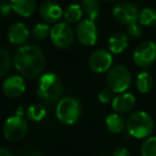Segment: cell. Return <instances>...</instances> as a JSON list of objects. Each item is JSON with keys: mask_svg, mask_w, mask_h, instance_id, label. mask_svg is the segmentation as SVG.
Listing matches in <instances>:
<instances>
[{"mask_svg": "<svg viewBox=\"0 0 156 156\" xmlns=\"http://www.w3.org/2000/svg\"><path fill=\"white\" fill-rule=\"evenodd\" d=\"M13 64L23 77L34 79L44 71L45 56L37 46L23 45L14 55Z\"/></svg>", "mask_w": 156, "mask_h": 156, "instance_id": "1", "label": "cell"}, {"mask_svg": "<svg viewBox=\"0 0 156 156\" xmlns=\"http://www.w3.org/2000/svg\"><path fill=\"white\" fill-rule=\"evenodd\" d=\"M63 93V86L60 78L54 73H45L40 76L37 96L46 103H55L60 100Z\"/></svg>", "mask_w": 156, "mask_h": 156, "instance_id": "2", "label": "cell"}, {"mask_svg": "<svg viewBox=\"0 0 156 156\" xmlns=\"http://www.w3.org/2000/svg\"><path fill=\"white\" fill-rule=\"evenodd\" d=\"M126 128L130 136L135 138H147L154 129L151 115L144 111H135L126 122Z\"/></svg>", "mask_w": 156, "mask_h": 156, "instance_id": "3", "label": "cell"}, {"mask_svg": "<svg viewBox=\"0 0 156 156\" xmlns=\"http://www.w3.org/2000/svg\"><path fill=\"white\" fill-rule=\"evenodd\" d=\"M81 115L79 101L74 98H63L57 104L56 115L62 123L71 125L78 121Z\"/></svg>", "mask_w": 156, "mask_h": 156, "instance_id": "4", "label": "cell"}, {"mask_svg": "<svg viewBox=\"0 0 156 156\" xmlns=\"http://www.w3.org/2000/svg\"><path fill=\"white\" fill-rule=\"evenodd\" d=\"M107 83L115 93H124L132 83V76L124 65L112 66L107 73Z\"/></svg>", "mask_w": 156, "mask_h": 156, "instance_id": "5", "label": "cell"}, {"mask_svg": "<svg viewBox=\"0 0 156 156\" xmlns=\"http://www.w3.org/2000/svg\"><path fill=\"white\" fill-rule=\"evenodd\" d=\"M75 32L67 23H58L54 25L50 31V40L56 47L65 49L73 44Z\"/></svg>", "mask_w": 156, "mask_h": 156, "instance_id": "6", "label": "cell"}, {"mask_svg": "<svg viewBox=\"0 0 156 156\" xmlns=\"http://www.w3.org/2000/svg\"><path fill=\"white\" fill-rule=\"evenodd\" d=\"M134 62L141 69L151 66L156 60V44L151 41L141 42L133 54Z\"/></svg>", "mask_w": 156, "mask_h": 156, "instance_id": "7", "label": "cell"}, {"mask_svg": "<svg viewBox=\"0 0 156 156\" xmlns=\"http://www.w3.org/2000/svg\"><path fill=\"white\" fill-rule=\"evenodd\" d=\"M27 122L22 115H13L7 119L3 125V135L9 141H18L27 133Z\"/></svg>", "mask_w": 156, "mask_h": 156, "instance_id": "8", "label": "cell"}, {"mask_svg": "<svg viewBox=\"0 0 156 156\" xmlns=\"http://www.w3.org/2000/svg\"><path fill=\"white\" fill-rule=\"evenodd\" d=\"M75 34L79 43L85 46H93L98 41V33L95 26V22L89 20H83L78 23L76 27Z\"/></svg>", "mask_w": 156, "mask_h": 156, "instance_id": "9", "label": "cell"}, {"mask_svg": "<svg viewBox=\"0 0 156 156\" xmlns=\"http://www.w3.org/2000/svg\"><path fill=\"white\" fill-rule=\"evenodd\" d=\"M139 9L132 2H120L113 8L112 15L115 22L121 25H126L138 20Z\"/></svg>", "mask_w": 156, "mask_h": 156, "instance_id": "10", "label": "cell"}, {"mask_svg": "<svg viewBox=\"0 0 156 156\" xmlns=\"http://www.w3.org/2000/svg\"><path fill=\"white\" fill-rule=\"evenodd\" d=\"M112 65L111 52L105 49H98L91 54L89 58V66L95 73L108 72Z\"/></svg>", "mask_w": 156, "mask_h": 156, "instance_id": "11", "label": "cell"}, {"mask_svg": "<svg viewBox=\"0 0 156 156\" xmlns=\"http://www.w3.org/2000/svg\"><path fill=\"white\" fill-rule=\"evenodd\" d=\"M25 90H26V83L23 76H10L3 81L2 91L5 95L10 98H20L24 94Z\"/></svg>", "mask_w": 156, "mask_h": 156, "instance_id": "12", "label": "cell"}, {"mask_svg": "<svg viewBox=\"0 0 156 156\" xmlns=\"http://www.w3.org/2000/svg\"><path fill=\"white\" fill-rule=\"evenodd\" d=\"M39 13L44 22L49 23V24H52V23L58 24L64 12L62 11L60 5H58L55 1H51V0H48L41 5Z\"/></svg>", "mask_w": 156, "mask_h": 156, "instance_id": "13", "label": "cell"}, {"mask_svg": "<svg viewBox=\"0 0 156 156\" xmlns=\"http://www.w3.org/2000/svg\"><path fill=\"white\" fill-rule=\"evenodd\" d=\"M29 29L23 23H15L8 30V37L14 45H24L29 39Z\"/></svg>", "mask_w": 156, "mask_h": 156, "instance_id": "14", "label": "cell"}, {"mask_svg": "<svg viewBox=\"0 0 156 156\" xmlns=\"http://www.w3.org/2000/svg\"><path fill=\"white\" fill-rule=\"evenodd\" d=\"M111 103H112V109L117 113L127 112L135 106L136 98L134 96V94L124 92L115 96Z\"/></svg>", "mask_w": 156, "mask_h": 156, "instance_id": "15", "label": "cell"}, {"mask_svg": "<svg viewBox=\"0 0 156 156\" xmlns=\"http://www.w3.org/2000/svg\"><path fill=\"white\" fill-rule=\"evenodd\" d=\"M13 11L22 17H30L35 11V0H10Z\"/></svg>", "mask_w": 156, "mask_h": 156, "instance_id": "16", "label": "cell"}, {"mask_svg": "<svg viewBox=\"0 0 156 156\" xmlns=\"http://www.w3.org/2000/svg\"><path fill=\"white\" fill-rule=\"evenodd\" d=\"M128 46V37L124 33H115L109 39L108 47L111 54H121L127 48Z\"/></svg>", "mask_w": 156, "mask_h": 156, "instance_id": "17", "label": "cell"}, {"mask_svg": "<svg viewBox=\"0 0 156 156\" xmlns=\"http://www.w3.org/2000/svg\"><path fill=\"white\" fill-rule=\"evenodd\" d=\"M106 126L109 132L113 134H120L126 127V123L119 113H112L106 118Z\"/></svg>", "mask_w": 156, "mask_h": 156, "instance_id": "18", "label": "cell"}, {"mask_svg": "<svg viewBox=\"0 0 156 156\" xmlns=\"http://www.w3.org/2000/svg\"><path fill=\"white\" fill-rule=\"evenodd\" d=\"M154 85L153 77L147 72H141L136 78V87L140 93H147L152 90Z\"/></svg>", "mask_w": 156, "mask_h": 156, "instance_id": "19", "label": "cell"}, {"mask_svg": "<svg viewBox=\"0 0 156 156\" xmlns=\"http://www.w3.org/2000/svg\"><path fill=\"white\" fill-rule=\"evenodd\" d=\"M83 14V7L76 3H72L65 9L64 13H63V17L65 20V23L67 24H74L77 23L81 20Z\"/></svg>", "mask_w": 156, "mask_h": 156, "instance_id": "20", "label": "cell"}, {"mask_svg": "<svg viewBox=\"0 0 156 156\" xmlns=\"http://www.w3.org/2000/svg\"><path fill=\"white\" fill-rule=\"evenodd\" d=\"M83 13H86L89 17V20L95 22L100 16L101 5L98 0H83L81 1Z\"/></svg>", "mask_w": 156, "mask_h": 156, "instance_id": "21", "label": "cell"}, {"mask_svg": "<svg viewBox=\"0 0 156 156\" xmlns=\"http://www.w3.org/2000/svg\"><path fill=\"white\" fill-rule=\"evenodd\" d=\"M137 20L141 26H154V25H156V10L151 9V8H144L139 12Z\"/></svg>", "mask_w": 156, "mask_h": 156, "instance_id": "22", "label": "cell"}, {"mask_svg": "<svg viewBox=\"0 0 156 156\" xmlns=\"http://www.w3.org/2000/svg\"><path fill=\"white\" fill-rule=\"evenodd\" d=\"M26 115L31 121H42L46 117V110L41 105H31L26 111Z\"/></svg>", "mask_w": 156, "mask_h": 156, "instance_id": "23", "label": "cell"}, {"mask_svg": "<svg viewBox=\"0 0 156 156\" xmlns=\"http://www.w3.org/2000/svg\"><path fill=\"white\" fill-rule=\"evenodd\" d=\"M11 56L5 48L0 49V76L3 77L10 72L11 69Z\"/></svg>", "mask_w": 156, "mask_h": 156, "instance_id": "24", "label": "cell"}, {"mask_svg": "<svg viewBox=\"0 0 156 156\" xmlns=\"http://www.w3.org/2000/svg\"><path fill=\"white\" fill-rule=\"evenodd\" d=\"M142 156H156V137H149L141 145Z\"/></svg>", "mask_w": 156, "mask_h": 156, "instance_id": "25", "label": "cell"}, {"mask_svg": "<svg viewBox=\"0 0 156 156\" xmlns=\"http://www.w3.org/2000/svg\"><path fill=\"white\" fill-rule=\"evenodd\" d=\"M50 31H51V29H50V27L48 26L47 24H42V23H40V24H37V26L33 28L32 33L35 39L43 40V39H46L48 35H50Z\"/></svg>", "mask_w": 156, "mask_h": 156, "instance_id": "26", "label": "cell"}, {"mask_svg": "<svg viewBox=\"0 0 156 156\" xmlns=\"http://www.w3.org/2000/svg\"><path fill=\"white\" fill-rule=\"evenodd\" d=\"M126 31H127V34L129 35L130 37H133V39H138V37H140L141 34H142V26L139 24L138 20H136V22H133L127 25Z\"/></svg>", "mask_w": 156, "mask_h": 156, "instance_id": "27", "label": "cell"}, {"mask_svg": "<svg viewBox=\"0 0 156 156\" xmlns=\"http://www.w3.org/2000/svg\"><path fill=\"white\" fill-rule=\"evenodd\" d=\"M113 94H115V92L110 88H105V89L101 90L100 93H98V101L103 104L112 102L113 98H115V96H113Z\"/></svg>", "mask_w": 156, "mask_h": 156, "instance_id": "28", "label": "cell"}, {"mask_svg": "<svg viewBox=\"0 0 156 156\" xmlns=\"http://www.w3.org/2000/svg\"><path fill=\"white\" fill-rule=\"evenodd\" d=\"M0 11H1V14H2L3 17L10 15L11 12L13 11V8H12L11 2L7 1V0H2L1 3H0Z\"/></svg>", "mask_w": 156, "mask_h": 156, "instance_id": "29", "label": "cell"}, {"mask_svg": "<svg viewBox=\"0 0 156 156\" xmlns=\"http://www.w3.org/2000/svg\"><path fill=\"white\" fill-rule=\"evenodd\" d=\"M112 156H129V152L125 147H119L113 152Z\"/></svg>", "mask_w": 156, "mask_h": 156, "instance_id": "30", "label": "cell"}, {"mask_svg": "<svg viewBox=\"0 0 156 156\" xmlns=\"http://www.w3.org/2000/svg\"><path fill=\"white\" fill-rule=\"evenodd\" d=\"M0 156H14V155L11 153V152H9L8 150H5L2 147V149L0 150Z\"/></svg>", "mask_w": 156, "mask_h": 156, "instance_id": "31", "label": "cell"}, {"mask_svg": "<svg viewBox=\"0 0 156 156\" xmlns=\"http://www.w3.org/2000/svg\"><path fill=\"white\" fill-rule=\"evenodd\" d=\"M105 1H113V0H105Z\"/></svg>", "mask_w": 156, "mask_h": 156, "instance_id": "32", "label": "cell"}]
</instances>
